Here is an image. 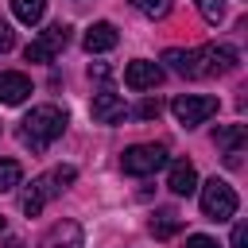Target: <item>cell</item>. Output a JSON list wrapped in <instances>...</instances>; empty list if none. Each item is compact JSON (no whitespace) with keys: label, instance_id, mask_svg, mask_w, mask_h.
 <instances>
[{"label":"cell","instance_id":"obj_1","mask_svg":"<svg viewBox=\"0 0 248 248\" xmlns=\"http://www.w3.org/2000/svg\"><path fill=\"white\" fill-rule=\"evenodd\" d=\"M163 62L182 74V78H213V74H232L240 66V54L232 46H217V43H205L198 50H182V46H170L163 54Z\"/></svg>","mask_w":248,"mask_h":248},{"label":"cell","instance_id":"obj_2","mask_svg":"<svg viewBox=\"0 0 248 248\" xmlns=\"http://www.w3.org/2000/svg\"><path fill=\"white\" fill-rule=\"evenodd\" d=\"M62 132H66V112H62L58 105H35V108L19 120V143L31 147V151L50 147Z\"/></svg>","mask_w":248,"mask_h":248},{"label":"cell","instance_id":"obj_3","mask_svg":"<svg viewBox=\"0 0 248 248\" xmlns=\"http://www.w3.org/2000/svg\"><path fill=\"white\" fill-rule=\"evenodd\" d=\"M78 178V167H70V163H62V167H50V170H43L39 178H31V186H27V194L19 198V209L27 213V217H39L43 213V205L50 202V198H58L70 182Z\"/></svg>","mask_w":248,"mask_h":248},{"label":"cell","instance_id":"obj_4","mask_svg":"<svg viewBox=\"0 0 248 248\" xmlns=\"http://www.w3.org/2000/svg\"><path fill=\"white\" fill-rule=\"evenodd\" d=\"M159 167H167V147L163 143H132L124 155H120V170L124 174H155Z\"/></svg>","mask_w":248,"mask_h":248},{"label":"cell","instance_id":"obj_5","mask_svg":"<svg viewBox=\"0 0 248 248\" xmlns=\"http://www.w3.org/2000/svg\"><path fill=\"white\" fill-rule=\"evenodd\" d=\"M236 190L225 182V178H209L205 186H202V213L209 217V221H229L232 213H236Z\"/></svg>","mask_w":248,"mask_h":248},{"label":"cell","instance_id":"obj_6","mask_svg":"<svg viewBox=\"0 0 248 248\" xmlns=\"http://www.w3.org/2000/svg\"><path fill=\"white\" fill-rule=\"evenodd\" d=\"M170 112L178 124L194 128V124H205L213 112H217V97H205V93H182L170 101Z\"/></svg>","mask_w":248,"mask_h":248},{"label":"cell","instance_id":"obj_7","mask_svg":"<svg viewBox=\"0 0 248 248\" xmlns=\"http://www.w3.org/2000/svg\"><path fill=\"white\" fill-rule=\"evenodd\" d=\"M70 43V23H50L35 43H27V62H54L58 58V50Z\"/></svg>","mask_w":248,"mask_h":248},{"label":"cell","instance_id":"obj_8","mask_svg":"<svg viewBox=\"0 0 248 248\" xmlns=\"http://www.w3.org/2000/svg\"><path fill=\"white\" fill-rule=\"evenodd\" d=\"M163 81V66L159 62H147V58H136V62H128V70H124V85L128 89H155Z\"/></svg>","mask_w":248,"mask_h":248},{"label":"cell","instance_id":"obj_9","mask_svg":"<svg viewBox=\"0 0 248 248\" xmlns=\"http://www.w3.org/2000/svg\"><path fill=\"white\" fill-rule=\"evenodd\" d=\"M89 112H93V120L97 124H120L124 116H128V105H124V97H116V93H93V105H89Z\"/></svg>","mask_w":248,"mask_h":248},{"label":"cell","instance_id":"obj_10","mask_svg":"<svg viewBox=\"0 0 248 248\" xmlns=\"http://www.w3.org/2000/svg\"><path fill=\"white\" fill-rule=\"evenodd\" d=\"M31 97V78L19 70H4L0 74V105H23Z\"/></svg>","mask_w":248,"mask_h":248},{"label":"cell","instance_id":"obj_11","mask_svg":"<svg viewBox=\"0 0 248 248\" xmlns=\"http://www.w3.org/2000/svg\"><path fill=\"white\" fill-rule=\"evenodd\" d=\"M81 43H85V50H89V54H101V50H112V46L120 43V31H116L108 19H97V23L85 31V39H81Z\"/></svg>","mask_w":248,"mask_h":248},{"label":"cell","instance_id":"obj_12","mask_svg":"<svg viewBox=\"0 0 248 248\" xmlns=\"http://www.w3.org/2000/svg\"><path fill=\"white\" fill-rule=\"evenodd\" d=\"M213 143L225 151V159H229V163H236L240 147L248 143V128H244V124H225V128H217V132H213Z\"/></svg>","mask_w":248,"mask_h":248},{"label":"cell","instance_id":"obj_13","mask_svg":"<svg viewBox=\"0 0 248 248\" xmlns=\"http://www.w3.org/2000/svg\"><path fill=\"white\" fill-rule=\"evenodd\" d=\"M167 186H170L178 198H190V194L198 190V170H194V163L174 159V163H170V178H167Z\"/></svg>","mask_w":248,"mask_h":248},{"label":"cell","instance_id":"obj_14","mask_svg":"<svg viewBox=\"0 0 248 248\" xmlns=\"http://www.w3.org/2000/svg\"><path fill=\"white\" fill-rule=\"evenodd\" d=\"M43 248H81V225H78V221H58V225L46 232Z\"/></svg>","mask_w":248,"mask_h":248},{"label":"cell","instance_id":"obj_15","mask_svg":"<svg viewBox=\"0 0 248 248\" xmlns=\"http://www.w3.org/2000/svg\"><path fill=\"white\" fill-rule=\"evenodd\" d=\"M147 229H151V236H155V240H170V236L182 229V217H178L174 209H159V213L147 221Z\"/></svg>","mask_w":248,"mask_h":248},{"label":"cell","instance_id":"obj_16","mask_svg":"<svg viewBox=\"0 0 248 248\" xmlns=\"http://www.w3.org/2000/svg\"><path fill=\"white\" fill-rule=\"evenodd\" d=\"M12 12H16V19L19 23H39L43 16H46V0H12Z\"/></svg>","mask_w":248,"mask_h":248},{"label":"cell","instance_id":"obj_17","mask_svg":"<svg viewBox=\"0 0 248 248\" xmlns=\"http://www.w3.org/2000/svg\"><path fill=\"white\" fill-rule=\"evenodd\" d=\"M19 178H23V167H19L16 159H0V194H4V190H16Z\"/></svg>","mask_w":248,"mask_h":248},{"label":"cell","instance_id":"obj_18","mask_svg":"<svg viewBox=\"0 0 248 248\" xmlns=\"http://www.w3.org/2000/svg\"><path fill=\"white\" fill-rule=\"evenodd\" d=\"M132 8L140 16H147V19H163L170 12V0H132Z\"/></svg>","mask_w":248,"mask_h":248},{"label":"cell","instance_id":"obj_19","mask_svg":"<svg viewBox=\"0 0 248 248\" xmlns=\"http://www.w3.org/2000/svg\"><path fill=\"white\" fill-rule=\"evenodd\" d=\"M194 4H198V12H202L205 23H221L225 19V0H194Z\"/></svg>","mask_w":248,"mask_h":248},{"label":"cell","instance_id":"obj_20","mask_svg":"<svg viewBox=\"0 0 248 248\" xmlns=\"http://www.w3.org/2000/svg\"><path fill=\"white\" fill-rule=\"evenodd\" d=\"M159 112H163V105H159V97H143V101L136 105V116H140V120H155Z\"/></svg>","mask_w":248,"mask_h":248},{"label":"cell","instance_id":"obj_21","mask_svg":"<svg viewBox=\"0 0 248 248\" xmlns=\"http://www.w3.org/2000/svg\"><path fill=\"white\" fill-rule=\"evenodd\" d=\"M229 248H248V225H232V236H229Z\"/></svg>","mask_w":248,"mask_h":248},{"label":"cell","instance_id":"obj_22","mask_svg":"<svg viewBox=\"0 0 248 248\" xmlns=\"http://www.w3.org/2000/svg\"><path fill=\"white\" fill-rule=\"evenodd\" d=\"M186 248H221L213 236H205V232H194V236H186Z\"/></svg>","mask_w":248,"mask_h":248},{"label":"cell","instance_id":"obj_23","mask_svg":"<svg viewBox=\"0 0 248 248\" xmlns=\"http://www.w3.org/2000/svg\"><path fill=\"white\" fill-rule=\"evenodd\" d=\"M12 46H16V35H12V27L0 19V54H8Z\"/></svg>","mask_w":248,"mask_h":248},{"label":"cell","instance_id":"obj_24","mask_svg":"<svg viewBox=\"0 0 248 248\" xmlns=\"http://www.w3.org/2000/svg\"><path fill=\"white\" fill-rule=\"evenodd\" d=\"M89 78H97V81H105V78H108V66H89Z\"/></svg>","mask_w":248,"mask_h":248},{"label":"cell","instance_id":"obj_25","mask_svg":"<svg viewBox=\"0 0 248 248\" xmlns=\"http://www.w3.org/2000/svg\"><path fill=\"white\" fill-rule=\"evenodd\" d=\"M4 248H23V244H19V240H8V244H4Z\"/></svg>","mask_w":248,"mask_h":248},{"label":"cell","instance_id":"obj_26","mask_svg":"<svg viewBox=\"0 0 248 248\" xmlns=\"http://www.w3.org/2000/svg\"><path fill=\"white\" fill-rule=\"evenodd\" d=\"M0 232H4V217H0Z\"/></svg>","mask_w":248,"mask_h":248}]
</instances>
